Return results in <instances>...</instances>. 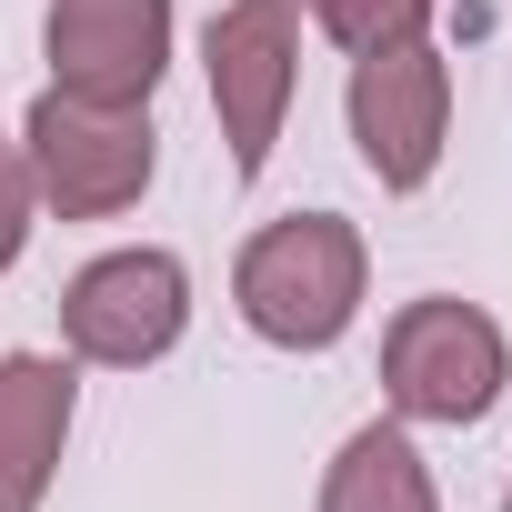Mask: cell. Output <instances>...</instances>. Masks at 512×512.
<instances>
[{"label":"cell","mask_w":512,"mask_h":512,"mask_svg":"<svg viewBox=\"0 0 512 512\" xmlns=\"http://www.w3.org/2000/svg\"><path fill=\"white\" fill-rule=\"evenodd\" d=\"M442 131H452V71L432 41H392L352 61V141L382 191H422L442 171Z\"/></svg>","instance_id":"5b68a950"},{"label":"cell","mask_w":512,"mask_h":512,"mask_svg":"<svg viewBox=\"0 0 512 512\" xmlns=\"http://www.w3.org/2000/svg\"><path fill=\"white\" fill-rule=\"evenodd\" d=\"M31 201H41V191H31V161H21L11 131H0V272H11L21 241H31Z\"/></svg>","instance_id":"8fae6325"},{"label":"cell","mask_w":512,"mask_h":512,"mask_svg":"<svg viewBox=\"0 0 512 512\" xmlns=\"http://www.w3.org/2000/svg\"><path fill=\"white\" fill-rule=\"evenodd\" d=\"M502 512H512V492H502Z\"/></svg>","instance_id":"7c38bea8"},{"label":"cell","mask_w":512,"mask_h":512,"mask_svg":"<svg viewBox=\"0 0 512 512\" xmlns=\"http://www.w3.org/2000/svg\"><path fill=\"white\" fill-rule=\"evenodd\" d=\"M292 81H302V0H231V11H211V111H221L241 181L272 171Z\"/></svg>","instance_id":"277c9868"},{"label":"cell","mask_w":512,"mask_h":512,"mask_svg":"<svg viewBox=\"0 0 512 512\" xmlns=\"http://www.w3.org/2000/svg\"><path fill=\"white\" fill-rule=\"evenodd\" d=\"M231 302L282 352H332L362 312V231L342 211H292L272 231H251L231 262Z\"/></svg>","instance_id":"6da1fadb"},{"label":"cell","mask_w":512,"mask_h":512,"mask_svg":"<svg viewBox=\"0 0 512 512\" xmlns=\"http://www.w3.org/2000/svg\"><path fill=\"white\" fill-rule=\"evenodd\" d=\"M21 161H31V191L61 221H111L151 181V121L141 111H111V101L41 91L31 101V131H21Z\"/></svg>","instance_id":"7a4b0ae2"},{"label":"cell","mask_w":512,"mask_h":512,"mask_svg":"<svg viewBox=\"0 0 512 512\" xmlns=\"http://www.w3.org/2000/svg\"><path fill=\"white\" fill-rule=\"evenodd\" d=\"M71 362L51 352H0V512H41L61 442H71Z\"/></svg>","instance_id":"ba28073f"},{"label":"cell","mask_w":512,"mask_h":512,"mask_svg":"<svg viewBox=\"0 0 512 512\" xmlns=\"http://www.w3.org/2000/svg\"><path fill=\"white\" fill-rule=\"evenodd\" d=\"M502 322L472 312V302H412L392 332H382V392L402 422H482L502 402Z\"/></svg>","instance_id":"3957f363"},{"label":"cell","mask_w":512,"mask_h":512,"mask_svg":"<svg viewBox=\"0 0 512 512\" xmlns=\"http://www.w3.org/2000/svg\"><path fill=\"white\" fill-rule=\"evenodd\" d=\"M322 512H442V502H432V472L402 442V422H362L322 472Z\"/></svg>","instance_id":"9c48e42d"},{"label":"cell","mask_w":512,"mask_h":512,"mask_svg":"<svg viewBox=\"0 0 512 512\" xmlns=\"http://www.w3.org/2000/svg\"><path fill=\"white\" fill-rule=\"evenodd\" d=\"M51 91L141 111L171 61V0H51Z\"/></svg>","instance_id":"52a82bcc"},{"label":"cell","mask_w":512,"mask_h":512,"mask_svg":"<svg viewBox=\"0 0 512 512\" xmlns=\"http://www.w3.org/2000/svg\"><path fill=\"white\" fill-rule=\"evenodd\" d=\"M191 322V282L171 251H101V262L61 292V342L81 362H111V372H141L181 342Z\"/></svg>","instance_id":"8992f818"},{"label":"cell","mask_w":512,"mask_h":512,"mask_svg":"<svg viewBox=\"0 0 512 512\" xmlns=\"http://www.w3.org/2000/svg\"><path fill=\"white\" fill-rule=\"evenodd\" d=\"M442 11V0H312V21L362 61V51H392V41H422V21Z\"/></svg>","instance_id":"30bf717a"}]
</instances>
